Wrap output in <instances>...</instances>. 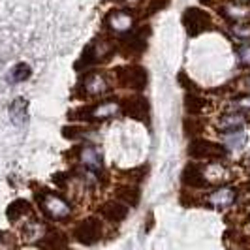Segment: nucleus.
I'll list each match as a JSON object with an SVG mask.
<instances>
[{
    "mask_svg": "<svg viewBox=\"0 0 250 250\" xmlns=\"http://www.w3.org/2000/svg\"><path fill=\"white\" fill-rule=\"evenodd\" d=\"M183 25L190 36H198L201 32L209 30L213 23H211V15L207 12H203L200 8H188L183 15Z\"/></svg>",
    "mask_w": 250,
    "mask_h": 250,
    "instance_id": "1",
    "label": "nucleus"
},
{
    "mask_svg": "<svg viewBox=\"0 0 250 250\" xmlns=\"http://www.w3.org/2000/svg\"><path fill=\"white\" fill-rule=\"evenodd\" d=\"M188 156L196 160H220L226 156V150L207 139H194L188 147Z\"/></svg>",
    "mask_w": 250,
    "mask_h": 250,
    "instance_id": "2",
    "label": "nucleus"
},
{
    "mask_svg": "<svg viewBox=\"0 0 250 250\" xmlns=\"http://www.w3.org/2000/svg\"><path fill=\"white\" fill-rule=\"evenodd\" d=\"M74 237L81 243V245H94L98 239L102 237V226L96 218H87L81 224L75 226Z\"/></svg>",
    "mask_w": 250,
    "mask_h": 250,
    "instance_id": "3",
    "label": "nucleus"
},
{
    "mask_svg": "<svg viewBox=\"0 0 250 250\" xmlns=\"http://www.w3.org/2000/svg\"><path fill=\"white\" fill-rule=\"evenodd\" d=\"M119 81L126 87L141 90L147 85V72L141 66H130L125 70H119Z\"/></svg>",
    "mask_w": 250,
    "mask_h": 250,
    "instance_id": "4",
    "label": "nucleus"
},
{
    "mask_svg": "<svg viewBox=\"0 0 250 250\" xmlns=\"http://www.w3.org/2000/svg\"><path fill=\"white\" fill-rule=\"evenodd\" d=\"M123 113L130 119L145 121L147 113H149V104L143 96H132V98L125 100V104H123Z\"/></svg>",
    "mask_w": 250,
    "mask_h": 250,
    "instance_id": "5",
    "label": "nucleus"
},
{
    "mask_svg": "<svg viewBox=\"0 0 250 250\" xmlns=\"http://www.w3.org/2000/svg\"><path fill=\"white\" fill-rule=\"evenodd\" d=\"M100 214L109 222H123L128 214V207L119 201H107L100 207Z\"/></svg>",
    "mask_w": 250,
    "mask_h": 250,
    "instance_id": "6",
    "label": "nucleus"
},
{
    "mask_svg": "<svg viewBox=\"0 0 250 250\" xmlns=\"http://www.w3.org/2000/svg\"><path fill=\"white\" fill-rule=\"evenodd\" d=\"M183 183L190 188H203L207 185V181H205V177L201 173L200 166H196V164H188L187 167H185V171H183Z\"/></svg>",
    "mask_w": 250,
    "mask_h": 250,
    "instance_id": "7",
    "label": "nucleus"
},
{
    "mask_svg": "<svg viewBox=\"0 0 250 250\" xmlns=\"http://www.w3.org/2000/svg\"><path fill=\"white\" fill-rule=\"evenodd\" d=\"M117 198L134 207L139 203V188L130 187V185L128 187H119L117 188Z\"/></svg>",
    "mask_w": 250,
    "mask_h": 250,
    "instance_id": "8",
    "label": "nucleus"
},
{
    "mask_svg": "<svg viewBox=\"0 0 250 250\" xmlns=\"http://www.w3.org/2000/svg\"><path fill=\"white\" fill-rule=\"evenodd\" d=\"M203 107H205V100L203 98L196 96V94H187L185 96V109H187V113H190V115H200L203 111Z\"/></svg>",
    "mask_w": 250,
    "mask_h": 250,
    "instance_id": "9",
    "label": "nucleus"
},
{
    "mask_svg": "<svg viewBox=\"0 0 250 250\" xmlns=\"http://www.w3.org/2000/svg\"><path fill=\"white\" fill-rule=\"evenodd\" d=\"M26 211H28V203H26L25 200H15L12 205L8 207V211H6V216H8V218H10V220L13 222V220H17L21 214H25Z\"/></svg>",
    "mask_w": 250,
    "mask_h": 250,
    "instance_id": "10",
    "label": "nucleus"
},
{
    "mask_svg": "<svg viewBox=\"0 0 250 250\" xmlns=\"http://www.w3.org/2000/svg\"><path fill=\"white\" fill-rule=\"evenodd\" d=\"M185 132H187V136H196V134L203 132V123L196 117H190L185 121Z\"/></svg>",
    "mask_w": 250,
    "mask_h": 250,
    "instance_id": "11",
    "label": "nucleus"
},
{
    "mask_svg": "<svg viewBox=\"0 0 250 250\" xmlns=\"http://www.w3.org/2000/svg\"><path fill=\"white\" fill-rule=\"evenodd\" d=\"M30 77V66L28 64H17L13 70V79L15 81H25Z\"/></svg>",
    "mask_w": 250,
    "mask_h": 250,
    "instance_id": "12",
    "label": "nucleus"
},
{
    "mask_svg": "<svg viewBox=\"0 0 250 250\" xmlns=\"http://www.w3.org/2000/svg\"><path fill=\"white\" fill-rule=\"evenodd\" d=\"M51 243L47 245V247H55V249H62V247H66V237H64L61 231H55V233H49Z\"/></svg>",
    "mask_w": 250,
    "mask_h": 250,
    "instance_id": "13",
    "label": "nucleus"
},
{
    "mask_svg": "<svg viewBox=\"0 0 250 250\" xmlns=\"http://www.w3.org/2000/svg\"><path fill=\"white\" fill-rule=\"evenodd\" d=\"M169 6V0H150L149 4V15H152V13L160 12V10H164V8H167Z\"/></svg>",
    "mask_w": 250,
    "mask_h": 250,
    "instance_id": "14",
    "label": "nucleus"
},
{
    "mask_svg": "<svg viewBox=\"0 0 250 250\" xmlns=\"http://www.w3.org/2000/svg\"><path fill=\"white\" fill-rule=\"evenodd\" d=\"M177 81L181 83V87L188 88V90H196V83H194V81H192L185 72H181V74L177 75Z\"/></svg>",
    "mask_w": 250,
    "mask_h": 250,
    "instance_id": "15",
    "label": "nucleus"
},
{
    "mask_svg": "<svg viewBox=\"0 0 250 250\" xmlns=\"http://www.w3.org/2000/svg\"><path fill=\"white\" fill-rule=\"evenodd\" d=\"M81 62H83V64L94 62V47H92V45H87V47H85V51H83V59H81Z\"/></svg>",
    "mask_w": 250,
    "mask_h": 250,
    "instance_id": "16",
    "label": "nucleus"
},
{
    "mask_svg": "<svg viewBox=\"0 0 250 250\" xmlns=\"http://www.w3.org/2000/svg\"><path fill=\"white\" fill-rule=\"evenodd\" d=\"M62 132H64V138L75 139L77 136H79V132H81V130H79V128H74V126H72V128H68V126H66Z\"/></svg>",
    "mask_w": 250,
    "mask_h": 250,
    "instance_id": "17",
    "label": "nucleus"
},
{
    "mask_svg": "<svg viewBox=\"0 0 250 250\" xmlns=\"http://www.w3.org/2000/svg\"><path fill=\"white\" fill-rule=\"evenodd\" d=\"M201 2H203V4H211V0H201Z\"/></svg>",
    "mask_w": 250,
    "mask_h": 250,
    "instance_id": "18",
    "label": "nucleus"
}]
</instances>
